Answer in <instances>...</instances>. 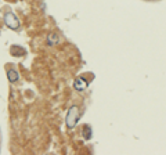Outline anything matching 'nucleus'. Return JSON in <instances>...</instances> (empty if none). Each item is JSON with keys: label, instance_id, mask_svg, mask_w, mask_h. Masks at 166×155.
I'll use <instances>...</instances> for the list:
<instances>
[{"label": "nucleus", "instance_id": "obj_1", "mask_svg": "<svg viewBox=\"0 0 166 155\" xmlns=\"http://www.w3.org/2000/svg\"><path fill=\"white\" fill-rule=\"evenodd\" d=\"M78 119H79V108L72 107L68 111V115H67V126H68V129H72L76 125Z\"/></svg>", "mask_w": 166, "mask_h": 155}, {"label": "nucleus", "instance_id": "obj_2", "mask_svg": "<svg viewBox=\"0 0 166 155\" xmlns=\"http://www.w3.org/2000/svg\"><path fill=\"white\" fill-rule=\"evenodd\" d=\"M4 21H6V25L11 29H17L18 26H20V21H18L17 15H14L12 12L6 14V15H4Z\"/></svg>", "mask_w": 166, "mask_h": 155}, {"label": "nucleus", "instance_id": "obj_3", "mask_svg": "<svg viewBox=\"0 0 166 155\" xmlns=\"http://www.w3.org/2000/svg\"><path fill=\"white\" fill-rule=\"evenodd\" d=\"M73 87L76 89L78 92H82V90H85V89L87 87V82H86L85 79H82V78H78V79L75 80V83H73Z\"/></svg>", "mask_w": 166, "mask_h": 155}, {"label": "nucleus", "instance_id": "obj_4", "mask_svg": "<svg viewBox=\"0 0 166 155\" xmlns=\"http://www.w3.org/2000/svg\"><path fill=\"white\" fill-rule=\"evenodd\" d=\"M18 78H20V75H18V72H17L15 69H8V72H7V79L10 80L11 83L17 82V80H18Z\"/></svg>", "mask_w": 166, "mask_h": 155}, {"label": "nucleus", "instance_id": "obj_5", "mask_svg": "<svg viewBox=\"0 0 166 155\" xmlns=\"http://www.w3.org/2000/svg\"><path fill=\"white\" fill-rule=\"evenodd\" d=\"M47 42H49V44H56V43H58V36H57L56 33H50L49 37H47Z\"/></svg>", "mask_w": 166, "mask_h": 155}]
</instances>
